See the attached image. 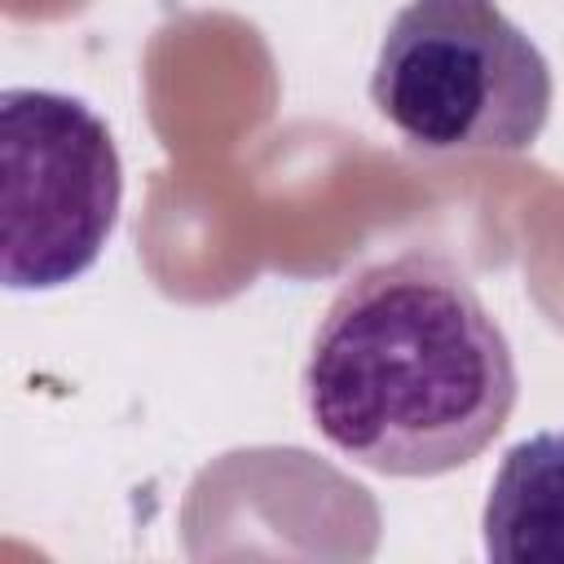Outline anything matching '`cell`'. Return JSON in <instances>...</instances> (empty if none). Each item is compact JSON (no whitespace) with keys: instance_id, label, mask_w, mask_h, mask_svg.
<instances>
[{"instance_id":"1","label":"cell","mask_w":564,"mask_h":564,"mask_svg":"<svg viewBox=\"0 0 564 564\" xmlns=\"http://www.w3.org/2000/svg\"><path fill=\"white\" fill-rule=\"evenodd\" d=\"M300 388L330 449L379 476L427 480L494 445L520 375L467 273L432 251H405L335 291Z\"/></svg>"},{"instance_id":"2","label":"cell","mask_w":564,"mask_h":564,"mask_svg":"<svg viewBox=\"0 0 564 564\" xmlns=\"http://www.w3.org/2000/svg\"><path fill=\"white\" fill-rule=\"evenodd\" d=\"M551 97L542 48L494 0H410L370 75L375 110L423 154H524Z\"/></svg>"},{"instance_id":"3","label":"cell","mask_w":564,"mask_h":564,"mask_svg":"<svg viewBox=\"0 0 564 564\" xmlns=\"http://www.w3.org/2000/svg\"><path fill=\"white\" fill-rule=\"evenodd\" d=\"M123 163L88 101L53 88L0 93V273L53 291L88 273L119 220Z\"/></svg>"},{"instance_id":"4","label":"cell","mask_w":564,"mask_h":564,"mask_svg":"<svg viewBox=\"0 0 564 564\" xmlns=\"http://www.w3.org/2000/svg\"><path fill=\"white\" fill-rule=\"evenodd\" d=\"M480 533L485 555L498 564H564V427L502 454Z\"/></svg>"}]
</instances>
